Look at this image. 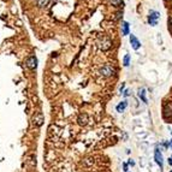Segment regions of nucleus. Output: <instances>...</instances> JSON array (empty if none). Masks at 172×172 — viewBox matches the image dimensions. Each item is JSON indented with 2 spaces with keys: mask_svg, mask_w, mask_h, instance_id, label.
Wrapping results in <instances>:
<instances>
[{
  "mask_svg": "<svg viewBox=\"0 0 172 172\" xmlns=\"http://www.w3.org/2000/svg\"><path fill=\"white\" fill-rule=\"evenodd\" d=\"M154 160H155V163L160 166V168H163V166H164V157H163V154H161V152L159 150L158 147L154 149Z\"/></svg>",
  "mask_w": 172,
  "mask_h": 172,
  "instance_id": "f257e3e1",
  "label": "nucleus"
},
{
  "mask_svg": "<svg viewBox=\"0 0 172 172\" xmlns=\"http://www.w3.org/2000/svg\"><path fill=\"white\" fill-rule=\"evenodd\" d=\"M160 17V13L157 11H150L149 16H148V23L150 25H157L158 24V19Z\"/></svg>",
  "mask_w": 172,
  "mask_h": 172,
  "instance_id": "f03ea898",
  "label": "nucleus"
},
{
  "mask_svg": "<svg viewBox=\"0 0 172 172\" xmlns=\"http://www.w3.org/2000/svg\"><path fill=\"white\" fill-rule=\"evenodd\" d=\"M114 72H116L114 67H113V66H111V65H106V66H104L102 69L100 70V74L102 75V76H105V77H110V76H112Z\"/></svg>",
  "mask_w": 172,
  "mask_h": 172,
  "instance_id": "7ed1b4c3",
  "label": "nucleus"
},
{
  "mask_svg": "<svg viewBox=\"0 0 172 172\" xmlns=\"http://www.w3.org/2000/svg\"><path fill=\"white\" fill-rule=\"evenodd\" d=\"M27 66L29 69H36V66H37V59H36L35 55H32V57H29L27 59Z\"/></svg>",
  "mask_w": 172,
  "mask_h": 172,
  "instance_id": "20e7f679",
  "label": "nucleus"
},
{
  "mask_svg": "<svg viewBox=\"0 0 172 172\" xmlns=\"http://www.w3.org/2000/svg\"><path fill=\"white\" fill-rule=\"evenodd\" d=\"M130 44H131V46H133L134 49H138L141 47V44H140V41L137 40V37L135 35H133V34L130 35Z\"/></svg>",
  "mask_w": 172,
  "mask_h": 172,
  "instance_id": "39448f33",
  "label": "nucleus"
},
{
  "mask_svg": "<svg viewBox=\"0 0 172 172\" xmlns=\"http://www.w3.org/2000/svg\"><path fill=\"white\" fill-rule=\"evenodd\" d=\"M128 107V101H122L120 104H118L117 105V107H116V110H117V112H119V113H122V112H124V110Z\"/></svg>",
  "mask_w": 172,
  "mask_h": 172,
  "instance_id": "423d86ee",
  "label": "nucleus"
},
{
  "mask_svg": "<svg viewBox=\"0 0 172 172\" xmlns=\"http://www.w3.org/2000/svg\"><path fill=\"white\" fill-rule=\"evenodd\" d=\"M44 123V116L42 114H37L35 118H34V124L37 125V126H41Z\"/></svg>",
  "mask_w": 172,
  "mask_h": 172,
  "instance_id": "0eeeda50",
  "label": "nucleus"
},
{
  "mask_svg": "<svg viewBox=\"0 0 172 172\" xmlns=\"http://www.w3.org/2000/svg\"><path fill=\"white\" fill-rule=\"evenodd\" d=\"M78 123H79L81 125H86V124L88 123V117H87V114H81V116L78 117Z\"/></svg>",
  "mask_w": 172,
  "mask_h": 172,
  "instance_id": "6e6552de",
  "label": "nucleus"
},
{
  "mask_svg": "<svg viewBox=\"0 0 172 172\" xmlns=\"http://www.w3.org/2000/svg\"><path fill=\"white\" fill-rule=\"evenodd\" d=\"M122 28H123V30H122L123 35H129V23L128 22H123Z\"/></svg>",
  "mask_w": 172,
  "mask_h": 172,
  "instance_id": "1a4fd4ad",
  "label": "nucleus"
},
{
  "mask_svg": "<svg viewBox=\"0 0 172 172\" xmlns=\"http://www.w3.org/2000/svg\"><path fill=\"white\" fill-rule=\"evenodd\" d=\"M138 96L142 99V101L145 104H147V98H146V89H141L140 93H138Z\"/></svg>",
  "mask_w": 172,
  "mask_h": 172,
  "instance_id": "9d476101",
  "label": "nucleus"
},
{
  "mask_svg": "<svg viewBox=\"0 0 172 172\" xmlns=\"http://www.w3.org/2000/svg\"><path fill=\"white\" fill-rule=\"evenodd\" d=\"M49 3V0H37V6L39 7H44Z\"/></svg>",
  "mask_w": 172,
  "mask_h": 172,
  "instance_id": "9b49d317",
  "label": "nucleus"
},
{
  "mask_svg": "<svg viewBox=\"0 0 172 172\" xmlns=\"http://www.w3.org/2000/svg\"><path fill=\"white\" fill-rule=\"evenodd\" d=\"M129 64H130V55L129 54H125V57L123 59V65L124 66H129Z\"/></svg>",
  "mask_w": 172,
  "mask_h": 172,
  "instance_id": "f8f14e48",
  "label": "nucleus"
},
{
  "mask_svg": "<svg viewBox=\"0 0 172 172\" xmlns=\"http://www.w3.org/2000/svg\"><path fill=\"white\" fill-rule=\"evenodd\" d=\"M110 1L113 6H119L120 4H122V0H110Z\"/></svg>",
  "mask_w": 172,
  "mask_h": 172,
  "instance_id": "ddd939ff",
  "label": "nucleus"
},
{
  "mask_svg": "<svg viewBox=\"0 0 172 172\" xmlns=\"http://www.w3.org/2000/svg\"><path fill=\"white\" fill-rule=\"evenodd\" d=\"M123 94H124V96H129V95H130V90H129V89L124 90V93H123Z\"/></svg>",
  "mask_w": 172,
  "mask_h": 172,
  "instance_id": "4468645a",
  "label": "nucleus"
},
{
  "mask_svg": "<svg viewBox=\"0 0 172 172\" xmlns=\"http://www.w3.org/2000/svg\"><path fill=\"white\" fill-rule=\"evenodd\" d=\"M123 166H124V171H125V172H129V170H128V165H126L125 163L123 164Z\"/></svg>",
  "mask_w": 172,
  "mask_h": 172,
  "instance_id": "2eb2a0df",
  "label": "nucleus"
},
{
  "mask_svg": "<svg viewBox=\"0 0 172 172\" xmlns=\"http://www.w3.org/2000/svg\"><path fill=\"white\" fill-rule=\"evenodd\" d=\"M167 163H168V165H170V166H172V158H168Z\"/></svg>",
  "mask_w": 172,
  "mask_h": 172,
  "instance_id": "dca6fc26",
  "label": "nucleus"
},
{
  "mask_svg": "<svg viewBox=\"0 0 172 172\" xmlns=\"http://www.w3.org/2000/svg\"><path fill=\"white\" fill-rule=\"evenodd\" d=\"M129 165L134 166V165H135V161H133V160H129Z\"/></svg>",
  "mask_w": 172,
  "mask_h": 172,
  "instance_id": "f3484780",
  "label": "nucleus"
},
{
  "mask_svg": "<svg viewBox=\"0 0 172 172\" xmlns=\"http://www.w3.org/2000/svg\"><path fill=\"white\" fill-rule=\"evenodd\" d=\"M168 147L172 149V140H171V141H168Z\"/></svg>",
  "mask_w": 172,
  "mask_h": 172,
  "instance_id": "a211bd4d",
  "label": "nucleus"
},
{
  "mask_svg": "<svg viewBox=\"0 0 172 172\" xmlns=\"http://www.w3.org/2000/svg\"><path fill=\"white\" fill-rule=\"evenodd\" d=\"M124 87H125V84H122V87H120V88H119V90H120V92H122V90L124 89Z\"/></svg>",
  "mask_w": 172,
  "mask_h": 172,
  "instance_id": "6ab92c4d",
  "label": "nucleus"
},
{
  "mask_svg": "<svg viewBox=\"0 0 172 172\" xmlns=\"http://www.w3.org/2000/svg\"><path fill=\"white\" fill-rule=\"evenodd\" d=\"M170 24H171V27H172V17H171V19H170Z\"/></svg>",
  "mask_w": 172,
  "mask_h": 172,
  "instance_id": "aec40b11",
  "label": "nucleus"
},
{
  "mask_svg": "<svg viewBox=\"0 0 172 172\" xmlns=\"http://www.w3.org/2000/svg\"><path fill=\"white\" fill-rule=\"evenodd\" d=\"M171 135H172V131H171Z\"/></svg>",
  "mask_w": 172,
  "mask_h": 172,
  "instance_id": "412c9836",
  "label": "nucleus"
},
{
  "mask_svg": "<svg viewBox=\"0 0 172 172\" xmlns=\"http://www.w3.org/2000/svg\"><path fill=\"white\" fill-rule=\"evenodd\" d=\"M171 172H172V171H171Z\"/></svg>",
  "mask_w": 172,
  "mask_h": 172,
  "instance_id": "4be33fe9",
  "label": "nucleus"
}]
</instances>
